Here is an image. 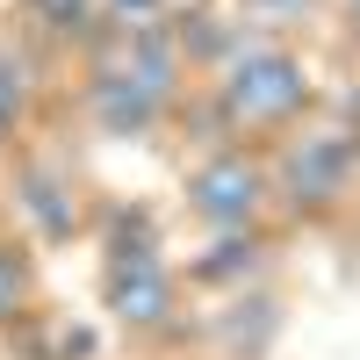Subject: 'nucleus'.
<instances>
[{"mask_svg": "<svg viewBox=\"0 0 360 360\" xmlns=\"http://www.w3.org/2000/svg\"><path fill=\"white\" fill-rule=\"evenodd\" d=\"M317 108V72L303 51H288L274 37L231 44L217 65V115L231 137H288L295 123H310Z\"/></svg>", "mask_w": 360, "mask_h": 360, "instance_id": "1", "label": "nucleus"}, {"mask_svg": "<svg viewBox=\"0 0 360 360\" xmlns=\"http://www.w3.org/2000/svg\"><path fill=\"white\" fill-rule=\"evenodd\" d=\"M266 166H274V209H288V217H303V224H324V217H339L360 195V130H346V123H295L274 152H266Z\"/></svg>", "mask_w": 360, "mask_h": 360, "instance_id": "2", "label": "nucleus"}, {"mask_svg": "<svg viewBox=\"0 0 360 360\" xmlns=\"http://www.w3.org/2000/svg\"><path fill=\"white\" fill-rule=\"evenodd\" d=\"M101 310L123 324L130 339H152V346L188 332V281H180V266L159 252L152 231L108 238V259H101Z\"/></svg>", "mask_w": 360, "mask_h": 360, "instance_id": "3", "label": "nucleus"}, {"mask_svg": "<svg viewBox=\"0 0 360 360\" xmlns=\"http://www.w3.org/2000/svg\"><path fill=\"white\" fill-rule=\"evenodd\" d=\"M180 209L188 224L224 238V231H259L266 209H274V166H266L259 144H217L202 152L180 180Z\"/></svg>", "mask_w": 360, "mask_h": 360, "instance_id": "4", "label": "nucleus"}, {"mask_svg": "<svg viewBox=\"0 0 360 360\" xmlns=\"http://www.w3.org/2000/svg\"><path fill=\"white\" fill-rule=\"evenodd\" d=\"M94 123H101V137H152L159 123H166V94H152L144 79H130L123 65H101L94 72Z\"/></svg>", "mask_w": 360, "mask_h": 360, "instance_id": "5", "label": "nucleus"}, {"mask_svg": "<svg viewBox=\"0 0 360 360\" xmlns=\"http://www.w3.org/2000/svg\"><path fill=\"white\" fill-rule=\"evenodd\" d=\"M266 274V231H224L188 259V281L195 288H224V295H245Z\"/></svg>", "mask_w": 360, "mask_h": 360, "instance_id": "6", "label": "nucleus"}, {"mask_svg": "<svg viewBox=\"0 0 360 360\" xmlns=\"http://www.w3.org/2000/svg\"><path fill=\"white\" fill-rule=\"evenodd\" d=\"M37 303V266H29V245L22 238H0V332L29 317Z\"/></svg>", "mask_w": 360, "mask_h": 360, "instance_id": "7", "label": "nucleus"}, {"mask_svg": "<svg viewBox=\"0 0 360 360\" xmlns=\"http://www.w3.org/2000/svg\"><path fill=\"white\" fill-rule=\"evenodd\" d=\"M22 108H29V65H22L8 44H0V137L22 123Z\"/></svg>", "mask_w": 360, "mask_h": 360, "instance_id": "8", "label": "nucleus"}, {"mask_svg": "<svg viewBox=\"0 0 360 360\" xmlns=\"http://www.w3.org/2000/svg\"><path fill=\"white\" fill-rule=\"evenodd\" d=\"M29 15H37L44 29H58V37H72V29H86L94 0H29Z\"/></svg>", "mask_w": 360, "mask_h": 360, "instance_id": "9", "label": "nucleus"}, {"mask_svg": "<svg viewBox=\"0 0 360 360\" xmlns=\"http://www.w3.org/2000/svg\"><path fill=\"white\" fill-rule=\"evenodd\" d=\"M115 8H130V15L144 22V15H152V0H115Z\"/></svg>", "mask_w": 360, "mask_h": 360, "instance_id": "10", "label": "nucleus"}]
</instances>
